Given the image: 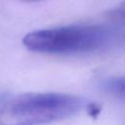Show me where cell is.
I'll return each instance as SVG.
<instances>
[{
    "instance_id": "cell-1",
    "label": "cell",
    "mask_w": 125,
    "mask_h": 125,
    "mask_svg": "<svg viewBox=\"0 0 125 125\" xmlns=\"http://www.w3.org/2000/svg\"><path fill=\"white\" fill-rule=\"evenodd\" d=\"M123 27L116 24H71L27 33L22 44L31 52L78 55L108 51L123 44Z\"/></svg>"
},
{
    "instance_id": "cell-2",
    "label": "cell",
    "mask_w": 125,
    "mask_h": 125,
    "mask_svg": "<svg viewBox=\"0 0 125 125\" xmlns=\"http://www.w3.org/2000/svg\"><path fill=\"white\" fill-rule=\"evenodd\" d=\"M85 99L62 93H28L0 108V125H44L63 120L90 107Z\"/></svg>"
},
{
    "instance_id": "cell-3",
    "label": "cell",
    "mask_w": 125,
    "mask_h": 125,
    "mask_svg": "<svg viewBox=\"0 0 125 125\" xmlns=\"http://www.w3.org/2000/svg\"><path fill=\"white\" fill-rule=\"evenodd\" d=\"M100 88L106 94L124 100V78L123 77H108L100 83Z\"/></svg>"
},
{
    "instance_id": "cell-4",
    "label": "cell",
    "mask_w": 125,
    "mask_h": 125,
    "mask_svg": "<svg viewBox=\"0 0 125 125\" xmlns=\"http://www.w3.org/2000/svg\"><path fill=\"white\" fill-rule=\"evenodd\" d=\"M23 2H26V3H34V2H39V1H43V0H21Z\"/></svg>"
},
{
    "instance_id": "cell-5",
    "label": "cell",
    "mask_w": 125,
    "mask_h": 125,
    "mask_svg": "<svg viewBox=\"0 0 125 125\" xmlns=\"http://www.w3.org/2000/svg\"><path fill=\"white\" fill-rule=\"evenodd\" d=\"M4 98H5L4 96H0V104H1L4 102Z\"/></svg>"
}]
</instances>
